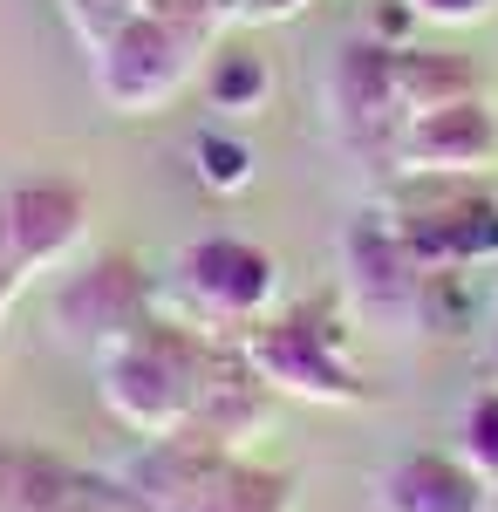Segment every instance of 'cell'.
<instances>
[{
    "label": "cell",
    "instance_id": "cell-1",
    "mask_svg": "<svg viewBox=\"0 0 498 512\" xmlns=\"http://www.w3.org/2000/svg\"><path fill=\"white\" fill-rule=\"evenodd\" d=\"M205 171H219V178H239V151H232V144H219V151L205 144Z\"/></svg>",
    "mask_w": 498,
    "mask_h": 512
}]
</instances>
